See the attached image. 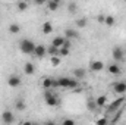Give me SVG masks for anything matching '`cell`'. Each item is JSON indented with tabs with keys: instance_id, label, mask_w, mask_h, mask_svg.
<instances>
[{
	"instance_id": "6da1fadb",
	"label": "cell",
	"mask_w": 126,
	"mask_h": 125,
	"mask_svg": "<svg viewBox=\"0 0 126 125\" xmlns=\"http://www.w3.org/2000/svg\"><path fill=\"white\" fill-rule=\"evenodd\" d=\"M126 104V97L125 94H120V97H117L116 100H113L110 104H106V110H104V115L106 116H110L111 113L117 112L120 107H123Z\"/></svg>"
},
{
	"instance_id": "7a4b0ae2",
	"label": "cell",
	"mask_w": 126,
	"mask_h": 125,
	"mask_svg": "<svg viewBox=\"0 0 126 125\" xmlns=\"http://www.w3.org/2000/svg\"><path fill=\"white\" fill-rule=\"evenodd\" d=\"M19 49L24 55H34V50H35V43L32 40L28 38H24L19 41Z\"/></svg>"
},
{
	"instance_id": "3957f363",
	"label": "cell",
	"mask_w": 126,
	"mask_h": 125,
	"mask_svg": "<svg viewBox=\"0 0 126 125\" xmlns=\"http://www.w3.org/2000/svg\"><path fill=\"white\" fill-rule=\"evenodd\" d=\"M44 100H46V104L51 106V107H54V106L59 104V97L53 93L51 90H46L44 91Z\"/></svg>"
},
{
	"instance_id": "277c9868",
	"label": "cell",
	"mask_w": 126,
	"mask_h": 125,
	"mask_svg": "<svg viewBox=\"0 0 126 125\" xmlns=\"http://www.w3.org/2000/svg\"><path fill=\"white\" fill-rule=\"evenodd\" d=\"M41 87L44 90H53V88H57L59 84H57V78H51V77H44L43 81H41Z\"/></svg>"
},
{
	"instance_id": "5b68a950",
	"label": "cell",
	"mask_w": 126,
	"mask_h": 125,
	"mask_svg": "<svg viewBox=\"0 0 126 125\" xmlns=\"http://www.w3.org/2000/svg\"><path fill=\"white\" fill-rule=\"evenodd\" d=\"M21 83H22V80H21V77L16 75V74H12V75H9V78H7V85H9L10 88H18V87L21 85Z\"/></svg>"
},
{
	"instance_id": "8992f818",
	"label": "cell",
	"mask_w": 126,
	"mask_h": 125,
	"mask_svg": "<svg viewBox=\"0 0 126 125\" xmlns=\"http://www.w3.org/2000/svg\"><path fill=\"white\" fill-rule=\"evenodd\" d=\"M111 56H113V59L116 61V62H122L123 59H125V52H123V49L122 47H114L113 49V52H111Z\"/></svg>"
},
{
	"instance_id": "52a82bcc",
	"label": "cell",
	"mask_w": 126,
	"mask_h": 125,
	"mask_svg": "<svg viewBox=\"0 0 126 125\" xmlns=\"http://www.w3.org/2000/svg\"><path fill=\"white\" fill-rule=\"evenodd\" d=\"M111 87H113V91L117 93L119 96L120 94H126V81H117Z\"/></svg>"
},
{
	"instance_id": "ba28073f",
	"label": "cell",
	"mask_w": 126,
	"mask_h": 125,
	"mask_svg": "<svg viewBox=\"0 0 126 125\" xmlns=\"http://www.w3.org/2000/svg\"><path fill=\"white\" fill-rule=\"evenodd\" d=\"M46 55H47V47H46V46H43V44L35 46V50H34V56H35V58L43 59Z\"/></svg>"
},
{
	"instance_id": "9c48e42d",
	"label": "cell",
	"mask_w": 126,
	"mask_h": 125,
	"mask_svg": "<svg viewBox=\"0 0 126 125\" xmlns=\"http://www.w3.org/2000/svg\"><path fill=\"white\" fill-rule=\"evenodd\" d=\"M1 121H3L4 124H13V122H15V115H13L10 110H4V112L1 113Z\"/></svg>"
},
{
	"instance_id": "30bf717a",
	"label": "cell",
	"mask_w": 126,
	"mask_h": 125,
	"mask_svg": "<svg viewBox=\"0 0 126 125\" xmlns=\"http://www.w3.org/2000/svg\"><path fill=\"white\" fill-rule=\"evenodd\" d=\"M90 69L93 72H100V71L104 69V63L101 62V61H93V62L90 63Z\"/></svg>"
},
{
	"instance_id": "8fae6325",
	"label": "cell",
	"mask_w": 126,
	"mask_h": 125,
	"mask_svg": "<svg viewBox=\"0 0 126 125\" xmlns=\"http://www.w3.org/2000/svg\"><path fill=\"white\" fill-rule=\"evenodd\" d=\"M72 74H73V78H76V80L79 81V80H84V78H85V75H87V71H85L84 68H75Z\"/></svg>"
},
{
	"instance_id": "7c38bea8",
	"label": "cell",
	"mask_w": 126,
	"mask_h": 125,
	"mask_svg": "<svg viewBox=\"0 0 126 125\" xmlns=\"http://www.w3.org/2000/svg\"><path fill=\"white\" fill-rule=\"evenodd\" d=\"M107 71H109L111 75H119V74H122V68L117 65V62L116 63H110V65L107 66Z\"/></svg>"
},
{
	"instance_id": "4fadbf2b",
	"label": "cell",
	"mask_w": 126,
	"mask_h": 125,
	"mask_svg": "<svg viewBox=\"0 0 126 125\" xmlns=\"http://www.w3.org/2000/svg\"><path fill=\"white\" fill-rule=\"evenodd\" d=\"M64 41H66V37H62V35L54 37V38H53V41H51V46H54V47L60 49L63 44H64Z\"/></svg>"
},
{
	"instance_id": "5bb4252c",
	"label": "cell",
	"mask_w": 126,
	"mask_h": 125,
	"mask_svg": "<svg viewBox=\"0 0 126 125\" xmlns=\"http://www.w3.org/2000/svg\"><path fill=\"white\" fill-rule=\"evenodd\" d=\"M41 31H43V34H46V35L51 34V32H53V24H51L50 21L44 22V24H43V27H41Z\"/></svg>"
},
{
	"instance_id": "9a60e30c",
	"label": "cell",
	"mask_w": 126,
	"mask_h": 125,
	"mask_svg": "<svg viewBox=\"0 0 126 125\" xmlns=\"http://www.w3.org/2000/svg\"><path fill=\"white\" fill-rule=\"evenodd\" d=\"M69 81H70L69 77H60V78H57V84H59L60 88H69Z\"/></svg>"
},
{
	"instance_id": "2e32d148",
	"label": "cell",
	"mask_w": 126,
	"mask_h": 125,
	"mask_svg": "<svg viewBox=\"0 0 126 125\" xmlns=\"http://www.w3.org/2000/svg\"><path fill=\"white\" fill-rule=\"evenodd\" d=\"M64 37L69 38V40H73V38H78L79 34H78V31H75L73 28H67V30L64 31Z\"/></svg>"
},
{
	"instance_id": "e0dca14e",
	"label": "cell",
	"mask_w": 126,
	"mask_h": 125,
	"mask_svg": "<svg viewBox=\"0 0 126 125\" xmlns=\"http://www.w3.org/2000/svg\"><path fill=\"white\" fill-rule=\"evenodd\" d=\"M25 107H27V104H25L24 99H16V102H15V109H16L18 112H22V110H25Z\"/></svg>"
},
{
	"instance_id": "ac0fdd59",
	"label": "cell",
	"mask_w": 126,
	"mask_h": 125,
	"mask_svg": "<svg viewBox=\"0 0 126 125\" xmlns=\"http://www.w3.org/2000/svg\"><path fill=\"white\" fill-rule=\"evenodd\" d=\"M24 72L27 74V75H32L34 72H35V66H34V63L28 62L24 65Z\"/></svg>"
},
{
	"instance_id": "d6986e66",
	"label": "cell",
	"mask_w": 126,
	"mask_h": 125,
	"mask_svg": "<svg viewBox=\"0 0 126 125\" xmlns=\"http://www.w3.org/2000/svg\"><path fill=\"white\" fill-rule=\"evenodd\" d=\"M95 102H97V106L98 107H106V104H107V96H98L97 99H95Z\"/></svg>"
},
{
	"instance_id": "ffe728a7",
	"label": "cell",
	"mask_w": 126,
	"mask_h": 125,
	"mask_svg": "<svg viewBox=\"0 0 126 125\" xmlns=\"http://www.w3.org/2000/svg\"><path fill=\"white\" fill-rule=\"evenodd\" d=\"M87 109H88V110H91V112H95V110L98 109L97 102H95L94 99H88V102H87Z\"/></svg>"
},
{
	"instance_id": "44dd1931",
	"label": "cell",
	"mask_w": 126,
	"mask_h": 125,
	"mask_svg": "<svg viewBox=\"0 0 126 125\" xmlns=\"http://www.w3.org/2000/svg\"><path fill=\"white\" fill-rule=\"evenodd\" d=\"M16 9H18L19 12H25V10L28 9V1H25V0L18 1V3H16Z\"/></svg>"
},
{
	"instance_id": "7402d4cb",
	"label": "cell",
	"mask_w": 126,
	"mask_h": 125,
	"mask_svg": "<svg viewBox=\"0 0 126 125\" xmlns=\"http://www.w3.org/2000/svg\"><path fill=\"white\" fill-rule=\"evenodd\" d=\"M19 31H21V25H19V24L13 22V24L9 25V32H10V34H18Z\"/></svg>"
},
{
	"instance_id": "603a6c76",
	"label": "cell",
	"mask_w": 126,
	"mask_h": 125,
	"mask_svg": "<svg viewBox=\"0 0 126 125\" xmlns=\"http://www.w3.org/2000/svg\"><path fill=\"white\" fill-rule=\"evenodd\" d=\"M59 4H60V3H56V1H53V0H48V1H47V7H48V10H51V12H56V10L59 9Z\"/></svg>"
},
{
	"instance_id": "cb8c5ba5",
	"label": "cell",
	"mask_w": 126,
	"mask_h": 125,
	"mask_svg": "<svg viewBox=\"0 0 126 125\" xmlns=\"http://www.w3.org/2000/svg\"><path fill=\"white\" fill-rule=\"evenodd\" d=\"M60 56L59 55H54V56H50V63H51V66H59L60 65Z\"/></svg>"
},
{
	"instance_id": "d4e9b609",
	"label": "cell",
	"mask_w": 126,
	"mask_h": 125,
	"mask_svg": "<svg viewBox=\"0 0 126 125\" xmlns=\"http://www.w3.org/2000/svg\"><path fill=\"white\" fill-rule=\"evenodd\" d=\"M114 22H116V21H114V16H111V15H107L106 19H104V24H106L107 27H113Z\"/></svg>"
},
{
	"instance_id": "484cf974",
	"label": "cell",
	"mask_w": 126,
	"mask_h": 125,
	"mask_svg": "<svg viewBox=\"0 0 126 125\" xmlns=\"http://www.w3.org/2000/svg\"><path fill=\"white\" fill-rule=\"evenodd\" d=\"M87 24H88L87 18H79V19H76V27H78V28H85Z\"/></svg>"
},
{
	"instance_id": "4316f807",
	"label": "cell",
	"mask_w": 126,
	"mask_h": 125,
	"mask_svg": "<svg viewBox=\"0 0 126 125\" xmlns=\"http://www.w3.org/2000/svg\"><path fill=\"white\" fill-rule=\"evenodd\" d=\"M59 56L60 58H64V56H69V47H66V46H62L60 49H59Z\"/></svg>"
},
{
	"instance_id": "83f0119b",
	"label": "cell",
	"mask_w": 126,
	"mask_h": 125,
	"mask_svg": "<svg viewBox=\"0 0 126 125\" xmlns=\"http://www.w3.org/2000/svg\"><path fill=\"white\" fill-rule=\"evenodd\" d=\"M47 55H50V56L59 55V49H57V47H54V46H50V47L47 49Z\"/></svg>"
},
{
	"instance_id": "f1b7e54d",
	"label": "cell",
	"mask_w": 126,
	"mask_h": 125,
	"mask_svg": "<svg viewBox=\"0 0 126 125\" xmlns=\"http://www.w3.org/2000/svg\"><path fill=\"white\" fill-rule=\"evenodd\" d=\"M78 85H79V84H78V80H76V78H70V81H69V88L75 90Z\"/></svg>"
},
{
	"instance_id": "f546056e",
	"label": "cell",
	"mask_w": 126,
	"mask_h": 125,
	"mask_svg": "<svg viewBox=\"0 0 126 125\" xmlns=\"http://www.w3.org/2000/svg\"><path fill=\"white\" fill-rule=\"evenodd\" d=\"M98 125H104V124H107L109 122V116H104V118H98L97 121H95Z\"/></svg>"
},
{
	"instance_id": "4dcf8cb0",
	"label": "cell",
	"mask_w": 126,
	"mask_h": 125,
	"mask_svg": "<svg viewBox=\"0 0 126 125\" xmlns=\"http://www.w3.org/2000/svg\"><path fill=\"white\" fill-rule=\"evenodd\" d=\"M76 7H78V6H76V3H73V1H72V3H69L67 10H69L70 13H75V12H76Z\"/></svg>"
},
{
	"instance_id": "1f68e13d",
	"label": "cell",
	"mask_w": 126,
	"mask_h": 125,
	"mask_svg": "<svg viewBox=\"0 0 126 125\" xmlns=\"http://www.w3.org/2000/svg\"><path fill=\"white\" fill-rule=\"evenodd\" d=\"M62 124L63 125H75V121L73 119H63Z\"/></svg>"
},
{
	"instance_id": "d6a6232c",
	"label": "cell",
	"mask_w": 126,
	"mask_h": 125,
	"mask_svg": "<svg viewBox=\"0 0 126 125\" xmlns=\"http://www.w3.org/2000/svg\"><path fill=\"white\" fill-rule=\"evenodd\" d=\"M48 0H34V4H37V6H41V4H46Z\"/></svg>"
},
{
	"instance_id": "836d02e7",
	"label": "cell",
	"mask_w": 126,
	"mask_h": 125,
	"mask_svg": "<svg viewBox=\"0 0 126 125\" xmlns=\"http://www.w3.org/2000/svg\"><path fill=\"white\" fill-rule=\"evenodd\" d=\"M104 19H106L104 15H97V21H98L100 24H104Z\"/></svg>"
},
{
	"instance_id": "e575fe53",
	"label": "cell",
	"mask_w": 126,
	"mask_h": 125,
	"mask_svg": "<svg viewBox=\"0 0 126 125\" xmlns=\"http://www.w3.org/2000/svg\"><path fill=\"white\" fill-rule=\"evenodd\" d=\"M53 1H56V3H60V1H62V0H53Z\"/></svg>"
},
{
	"instance_id": "d590c367",
	"label": "cell",
	"mask_w": 126,
	"mask_h": 125,
	"mask_svg": "<svg viewBox=\"0 0 126 125\" xmlns=\"http://www.w3.org/2000/svg\"><path fill=\"white\" fill-rule=\"evenodd\" d=\"M125 1H126V0H125Z\"/></svg>"
}]
</instances>
